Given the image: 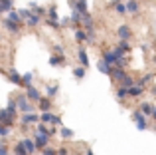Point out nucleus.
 Segmentation results:
<instances>
[{"label":"nucleus","instance_id":"1","mask_svg":"<svg viewBox=\"0 0 156 155\" xmlns=\"http://www.w3.org/2000/svg\"><path fill=\"white\" fill-rule=\"evenodd\" d=\"M16 105H18V109H20L22 113L32 112V104H30V100H28L26 93H24V96H18V97H16Z\"/></svg>","mask_w":156,"mask_h":155},{"label":"nucleus","instance_id":"2","mask_svg":"<svg viewBox=\"0 0 156 155\" xmlns=\"http://www.w3.org/2000/svg\"><path fill=\"white\" fill-rule=\"evenodd\" d=\"M40 121H44V123H53V125H59V127H61V117L59 115H53L51 112H42Z\"/></svg>","mask_w":156,"mask_h":155},{"label":"nucleus","instance_id":"3","mask_svg":"<svg viewBox=\"0 0 156 155\" xmlns=\"http://www.w3.org/2000/svg\"><path fill=\"white\" fill-rule=\"evenodd\" d=\"M69 4H71V8L79 10L81 14H89V4H87V0H69Z\"/></svg>","mask_w":156,"mask_h":155},{"label":"nucleus","instance_id":"4","mask_svg":"<svg viewBox=\"0 0 156 155\" xmlns=\"http://www.w3.org/2000/svg\"><path fill=\"white\" fill-rule=\"evenodd\" d=\"M34 137V141H36V145H38L40 149H44V147H48V143H50V135L48 133H36V135H32Z\"/></svg>","mask_w":156,"mask_h":155},{"label":"nucleus","instance_id":"5","mask_svg":"<svg viewBox=\"0 0 156 155\" xmlns=\"http://www.w3.org/2000/svg\"><path fill=\"white\" fill-rule=\"evenodd\" d=\"M133 119H134V123H136V127L142 129V131L148 127V125H146V115H144L142 112H134V113H133Z\"/></svg>","mask_w":156,"mask_h":155},{"label":"nucleus","instance_id":"6","mask_svg":"<svg viewBox=\"0 0 156 155\" xmlns=\"http://www.w3.org/2000/svg\"><path fill=\"white\" fill-rule=\"evenodd\" d=\"M109 76L113 78L115 81H119V84H121V81L125 80L126 72H125V68H119V66H113V68H111V74H109Z\"/></svg>","mask_w":156,"mask_h":155},{"label":"nucleus","instance_id":"7","mask_svg":"<svg viewBox=\"0 0 156 155\" xmlns=\"http://www.w3.org/2000/svg\"><path fill=\"white\" fill-rule=\"evenodd\" d=\"M117 36H119V40H130L133 38V32H130V28L126 24H121L117 28Z\"/></svg>","mask_w":156,"mask_h":155},{"label":"nucleus","instance_id":"8","mask_svg":"<svg viewBox=\"0 0 156 155\" xmlns=\"http://www.w3.org/2000/svg\"><path fill=\"white\" fill-rule=\"evenodd\" d=\"M26 96H28V100H30V101H36V104H38L40 97H42V93H40L38 89L30 84V85H26Z\"/></svg>","mask_w":156,"mask_h":155},{"label":"nucleus","instance_id":"9","mask_svg":"<svg viewBox=\"0 0 156 155\" xmlns=\"http://www.w3.org/2000/svg\"><path fill=\"white\" fill-rule=\"evenodd\" d=\"M38 121H40V115L34 112H28L22 115V125H32V123H38Z\"/></svg>","mask_w":156,"mask_h":155},{"label":"nucleus","instance_id":"10","mask_svg":"<svg viewBox=\"0 0 156 155\" xmlns=\"http://www.w3.org/2000/svg\"><path fill=\"white\" fill-rule=\"evenodd\" d=\"M140 12V0H126V14H138Z\"/></svg>","mask_w":156,"mask_h":155},{"label":"nucleus","instance_id":"11","mask_svg":"<svg viewBox=\"0 0 156 155\" xmlns=\"http://www.w3.org/2000/svg\"><path fill=\"white\" fill-rule=\"evenodd\" d=\"M2 26L6 28L8 32H12V34H16V32H20V28H22V24H18V22H12L10 18H4Z\"/></svg>","mask_w":156,"mask_h":155},{"label":"nucleus","instance_id":"12","mask_svg":"<svg viewBox=\"0 0 156 155\" xmlns=\"http://www.w3.org/2000/svg\"><path fill=\"white\" fill-rule=\"evenodd\" d=\"M142 92H144V84H142V81H138V84H134V85H130V88H129V96L130 97L142 96Z\"/></svg>","mask_w":156,"mask_h":155},{"label":"nucleus","instance_id":"13","mask_svg":"<svg viewBox=\"0 0 156 155\" xmlns=\"http://www.w3.org/2000/svg\"><path fill=\"white\" fill-rule=\"evenodd\" d=\"M119 58H121V54H117L115 50L113 52H105V54H103V60L109 64V66H115V64L119 62Z\"/></svg>","mask_w":156,"mask_h":155},{"label":"nucleus","instance_id":"14","mask_svg":"<svg viewBox=\"0 0 156 155\" xmlns=\"http://www.w3.org/2000/svg\"><path fill=\"white\" fill-rule=\"evenodd\" d=\"M129 50H130V46H129V40H121V42H119L117 46H115V52H117V54H121V56H125Z\"/></svg>","mask_w":156,"mask_h":155},{"label":"nucleus","instance_id":"15","mask_svg":"<svg viewBox=\"0 0 156 155\" xmlns=\"http://www.w3.org/2000/svg\"><path fill=\"white\" fill-rule=\"evenodd\" d=\"M6 76H8V80H10L12 84H16V85H24V84H22V76H20L16 70H10V72H6Z\"/></svg>","mask_w":156,"mask_h":155},{"label":"nucleus","instance_id":"16","mask_svg":"<svg viewBox=\"0 0 156 155\" xmlns=\"http://www.w3.org/2000/svg\"><path fill=\"white\" fill-rule=\"evenodd\" d=\"M38 108H40V112H50V109H51V100H50V96H48V97H40Z\"/></svg>","mask_w":156,"mask_h":155},{"label":"nucleus","instance_id":"17","mask_svg":"<svg viewBox=\"0 0 156 155\" xmlns=\"http://www.w3.org/2000/svg\"><path fill=\"white\" fill-rule=\"evenodd\" d=\"M40 18H42V16H38V14H34V12H32V14L28 16L26 20H24V24H28L30 28H36V26L40 24Z\"/></svg>","mask_w":156,"mask_h":155},{"label":"nucleus","instance_id":"18","mask_svg":"<svg viewBox=\"0 0 156 155\" xmlns=\"http://www.w3.org/2000/svg\"><path fill=\"white\" fill-rule=\"evenodd\" d=\"M24 141V145H26V149H28V153H36V149H38V145H36V141H34V137H26V139H22Z\"/></svg>","mask_w":156,"mask_h":155},{"label":"nucleus","instance_id":"19","mask_svg":"<svg viewBox=\"0 0 156 155\" xmlns=\"http://www.w3.org/2000/svg\"><path fill=\"white\" fill-rule=\"evenodd\" d=\"M77 58H79L81 66H85V68L89 66V58H87V50H85V48H79V52H77Z\"/></svg>","mask_w":156,"mask_h":155},{"label":"nucleus","instance_id":"20","mask_svg":"<svg viewBox=\"0 0 156 155\" xmlns=\"http://www.w3.org/2000/svg\"><path fill=\"white\" fill-rule=\"evenodd\" d=\"M14 155H30L26 149V145H24V141H18V143L14 145V151H12Z\"/></svg>","mask_w":156,"mask_h":155},{"label":"nucleus","instance_id":"21","mask_svg":"<svg viewBox=\"0 0 156 155\" xmlns=\"http://www.w3.org/2000/svg\"><path fill=\"white\" fill-rule=\"evenodd\" d=\"M113 8L117 14H126V2H122V0H117V2H113Z\"/></svg>","mask_w":156,"mask_h":155},{"label":"nucleus","instance_id":"22","mask_svg":"<svg viewBox=\"0 0 156 155\" xmlns=\"http://www.w3.org/2000/svg\"><path fill=\"white\" fill-rule=\"evenodd\" d=\"M50 64H51V66H63V64H65L63 54H55V56H51V58H50Z\"/></svg>","mask_w":156,"mask_h":155},{"label":"nucleus","instance_id":"23","mask_svg":"<svg viewBox=\"0 0 156 155\" xmlns=\"http://www.w3.org/2000/svg\"><path fill=\"white\" fill-rule=\"evenodd\" d=\"M6 18H10L12 22L24 24V20H22V16H20V12H16V10H10V12H8V16H6Z\"/></svg>","mask_w":156,"mask_h":155},{"label":"nucleus","instance_id":"24","mask_svg":"<svg viewBox=\"0 0 156 155\" xmlns=\"http://www.w3.org/2000/svg\"><path fill=\"white\" fill-rule=\"evenodd\" d=\"M152 109H154V105L150 104V101H144V104H140V112L144 113V115H152Z\"/></svg>","mask_w":156,"mask_h":155},{"label":"nucleus","instance_id":"25","mask_svg":"<svg viewBox=\"0 0 156 155\" xmlns=\"http://www.w3.org/2000/svg\"><path fill=\"white\" fill-rule=\"evenodd\" d=\"M0 6H2V12H10L14 10V0H0Z\"/></svg>","mask_w":156,"mask_h":155},{"label":"nucleus","instance_id":"26","mask_svg":"<svg viewBox=\"0 0 156 155\" xmlns=\"http://www.w3.org/2000/svg\"><path fill=\"white\" fill-rule=\"evenodd\" d=\"M59 135L63 137V139H71V137H73V131H71V129H67V127H63V125H61V127H59Z\"/></svg>","mask_w":156,"mask_h":155},{"label":"nucleus","instance_id":"27","mask_svg":"<svg viewBox=\"0 0 156 155\" xmlns=\"http://www.w3.org/2000/svg\"><path fill=\"white\" fill-rule=\"evenodd\" d=\"M32 80H34V72H26V74L22 76V84H24V88H26V85H30V84H32Z\"/></svg>","mask_w":156,"mask_h":155},{"label":"nucleus","instance_id":"28","mask_svg":"<svg viewBox=\"0 0 156 155\" xmlns=\"http://www.w3.org/2000/svg\"><path fill=\"white\" fill-rule=\"evenodd\" d=\"M97 66H99V70H101V72H103V74H107V76H109V74H111V68H113V66H109V64H107V62H105V60H101V62H99V64H97Z\"/></svg>","mask_w":156,"mask_h":155},{"label":"nucleus","instance_id":"29","mask_svg":"<svg viewBox=\"0 0 156 155\" xmlns=\"http://www.w3.org/2000/svg\"><path fill=\"white\" fill-rule=\"evenodd\" d=\"M30 10L34 12V14H38V16H44V14H46V8L38 6V4H30Z\"/></svg>","mask_w":156,"mask_h":155},{"label":"nucleus","instance_id":"30","mask_svg":"<svg viewBox=\"0 0 156 155\" xmlns=\"http://www.w3.org/2000/svg\"><path fill=\"white\" fill-rule=\"evenodd\" d=\"M75 40L77 42H87V32H83V30H75Z\"/></svg>","mask_w":156,"mask_h":155},{"label":"nucleus","instance_id":"31","mask_svg":"<svg viewBox=\"0 0 156 155\" xmlns=\"http://www.w3.org/2000/svg\"><path fill=\"white\" fill-rule=\"evenodd\" d=\"M73 76H75L77 80H83V78H85V66L75 68V70H73Z\"/></svg>","mask_w":156,"mask_h":155},{"label":"nucleus","instance_id":"32","mask_svg":"<svg viewBox=\"0 0 156 155\" xmlns=\"http://www.w3.org/2000/svg\"><path fill=\"white\" fill-rule=\"evenodd\" d=\"M117 97H119V100H125V97H129V88H122V85H121V88L117 89Z\"/></svg>","mask_w":156,"mask_h":155},{"label":"nucleus","instance_id":"33","mask_svg":"<svg viewBox=\"0 0 156 155\" xmlns=\"http://www.w3.org/2000/svg\"><path fill=\"white\" fill-rule=\"evenodd\" d=\"M119 85H122V88H130V85H134V80L130 76H125V80H122Z\"/></svg>","mask_w":156,"mask_h":155},{"label":"nucleus","instance_id":"34","mask_svg":"<svg viewBox=\"0 0 156 155\" xmlns=\"http://www.w3.org/2000/svg\"><path fill=\"white\" fill-rule=\"evenodd\" d=\"M48 16H50L48 20H57V10H55V6H50V8H48Z\"/></svg>","mask_w":156,"mask_h":155},{"label":"nucleus","instance_id":"35","mask_svg":"<svg viewBox=\"0 0 156 155\" xmlns=\"http://www.w3.org/2000/svg\"><path fill=\"white\" fill-rule=\"evenodd\" d=\"M38 131H40V133H48V135L51 133V131H50V127H48V123H44V121L38 125Z\"/></svg>","mask_w":156,"mask_h":155},{"label":"nucleus","instance_id":"36","mask_svg":"<svg viewBox=\"0 0 156 155\" xmlns=\"http://www.w3.org/2000/svg\"><path fill=\"white\" fill-rule=\"evenodd\" d=\"M42 155H57V149H53V147H50V145H48V147L42 149Z\"/></svg>","mask_w":156,"mask_h":155},{"label":"nucleus","instance_id":"37","mask_svg":"<svg viewBox=\"0 0 156 155\" xmlns=\"http://www.w3.org/2000/svg\"><path fill=\"white\" fill-rule=\"evenodd\" d=\"M18 12H20V16H22V20H26V18H28V16H30V14H32V10H30V8H20V10H18Z\"/></svg>","mask_w":156,"mask_h":155},{"label":"nucleus","instance_id":"38","mask_svg":"<svg viewBox=\"0 0 156 155\" xmlns=\"http://www.w3.org/2000/svg\"><path fill=\"white\" fill-rule=\"evenodd\" d=\"M8 133H10V127H8V125H4V123H0V135H2V137H8Z\"/></svg>","mask_w":156,"mask_h":155},{"label":"nucleus","instance_id":"39","mask_svg":"<svg viewBox=\"0 0 156 155\" xmlns=\"http://www.w3.org/2000/svg\"><path fill=\"white\" fill-rule=\"evenodd\" d=\"M55 93H57V85H50V88H48V96L53 97Z\"/></svg>","mask_w":156,"mask_h":155},{"label":"nucleus","instance_id":"40","mask_svg":"<svg viewBox=\"0 0 156 155\" xmlns=\"http://www.w3.org/2000/svg\"><path fill=\"white\" fill-rule=\"evenodd\" d=\"M53 50H55V54H63V46H61V44H55Z\"/></svg>","mask_w":156,"mask_h":155},{"label":"nucleus","instance_id":"41","mask_svg":"<svg viewBox=\"0 0 156 155\" xmlns=\"http://www.w3.org/2000/svg\"><path fill=\"white\" fill-rule=\"evenodd\" d=\"M150 80H152V74H146V76H144V78H142V80H140V81H142V84H146V81H150Z\"/></svg>","mask_w":156,"mask_h":155},{"label":"nucleus","instance_id":"42","mask_svg":"<svg viewBox=\"0 0 156 155\" xmlns=\"http://www.w3.org/2000/svg\"><path fill=\"white\" fill-rule=\"evenodd\" d=\"M0 155H8V149H6V145H0Z\"/></svg>","mask_w":156,"mask_h":155},{"label":"nucleus","instance_id":"43","mask_svg":"<svg viewBox=\"0 0 156 155\" xmlns=\"http://www.w3.org/2000/svg\"><path fill=\"white\" fill-rule=\"evenodd\" d=\"M57 155H67V149H65V147H61V149H57Z\"/></svg>","mask_w":156,"mask_h":155},{"label":"nucleus","instance_id":"44","mask_svg":"<svg viewBox=\"0 0 156 155\" xmlns=\"http://www.w3.org/2000/svg\"><path fill=\"white\" fill-rule=\"evenodd\" d=\"M85 155H95V153H93V151H91V149H87V153H85Z\"/></svg>","mask_w":156,"mask_h":155},{"label":"nucleus","instance_id":"45","mask_svg":"<svg viewBox=\"0 0 156 155\" xmlns=\"http://www.w3.org/2000/svg\"><path fill=\"white\" fill-rule=\"evenodd\" d=\"M152 117H154V119H156V108L152 109Z\"/></svg>","mask_w":156,"mask_h":155},{"label":"nucleus","instance_id":"46","mask_svg":"<svg viewBox=\"0 0 156 155\" xmlns=\"http://www.w3.org/2000/svg\"><path fill=\"white\" fill-rule=\"evenodd\" d=\"M0 12H2V6H0Z\"/></svg>","mask_w":156,"mask_h":155},{"label":"nucleus","instance_id":"47","mask_svg":"<svg viewBox=\"0 0 156 155\" xmlns=\"http://www.w3.org/2000/svg\"><path fill=\"white\" fill-rule=\"evenodd\" d=\"M0 145H2V143H0Z\"/></svg>","mask_w":156,"mask_h":155}]
</instances>
